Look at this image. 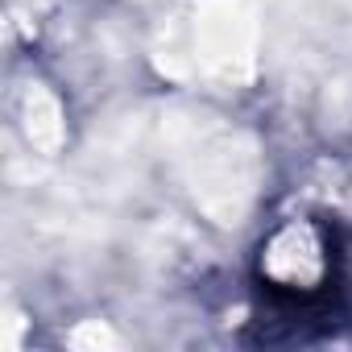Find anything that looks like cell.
I'll list each match as a JSON object with an SVG mask.
<instances>
[{
	"mask_svg": "<svg viewBox=\"0 0 352 352\" xmlns=\"http://www.w3.org/2000/svg\"><path fill=\"white\" fill-rule=\"evenodd\" d=\"M265 265H270V274L278 282H311L323 261H319V245H315V236L307 228H286L270 245Z\"/></svg>",
	"mask_w": 352,
	"mask_h": 352,
	"instance_id": "6da1fadb",
	"label": "cell"
},
{
	"mask_svg": "<svg viewBox=\"0 0 352 352\" xmlns=\"http://www.w3.org/2000/svg\"><path fill=\"white\" fill-rule=\"evenodd\" d=\"M204 42H208V58H212V63L232 67L236 58H249V25H245V17H236L228 5L216 9V13H208V21H204Z\"/></svg>",
	"mask_w": 352,
	"mask_h": 352,
	"instance_id": "7a4b0ae2",
	"label": "cell"
}]
</instances>
